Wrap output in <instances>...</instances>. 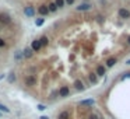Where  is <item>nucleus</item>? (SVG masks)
I'll return each mask as SVG.
<instances>
[{"label":"nucleus","instance_id":"nucleus-1","mask_svg":"<svg viewBox=\"0 0 130 119\" xmlns=\"http://www.w3.org/2000/svg\"><path fill=\"white\" fill-rule=\"evenodd\" d=\"M24 83H25V86H28V87H34L36 84V77L32 76V74H28V76L24 77Z\"/></svg>","mask_w":130,"mask_h":119},{"label":"nucleus","instance_id":"nucleus-2","mask_svg":"<svg viewBox=\"0 0 130 119\" xmlns=\"http://www.w3.org/2000/svg\"><path fill=\"white\" fill-rule=\"evenodd\" d=\"M69 92H70L69 87H67V86H63V87H60V90H59V97L64 98V97H67V95H69Z\"/></svg>","mask_w":130,"mask_h":119},{"label":"nucleus","instance_id":"nucleus-3","mask_svg":"<svg viewBox=\"0 0 130 119\" xmlns=\"http://www.w3.org/2000/svg\"><path fill=\"white\" fill-rule=\"evenodd\" d=\"M0 22H3V24H10V22H11V18H10L7 14H4V13H0Z\"/></svg>","mask_w":130,"mask_h":119},{"label":"nucleus","instance_id":"nucleus-4","mask_svg":"<svg viewBox=\"0 0 130 119\" xmlns=\"http://www.w3.org/2000/svg\"><path fill=\"white\" fill-rule=\"evenodd\" d=\"M42 48L41 46V42H39V39H35V41H32V43H31V49L32 51H35V52H38L39 49Z\"/></svg>","mask_w":130,"mask_h":119},{"label":"nucleus","instance_id":"nucleus-5","mask_svg":"<svg viewBox=\"0 0 130 119\" xmlns=\"http://www.w3.org/2000/svg\"><path fill=\"white\" fill-rule=\"evenodd\" d=\"M119 17H120V18H129V17H130V11H129V10H126V9H120V10H119Z\"/></svg>","mask_w":130,"mask_h":119},{"label":"nucleus","instance_id":"nucleus-6","mask_svg":"<svg viewBox=\"0 0 130 119\" xmlns=\"http://www.w3.org/2000/svg\"><path fill=\"white\" fill-rule=\"evenodd\" d=\"M24 14L28 15V17H32V15L35 14V10H34V7H31V6L25 7V9H24Z\"/></svg>","mask_w":130,"mask_h":119},{"label":"nucleus","instance_id":"nucleus-7","mask_svg":"<svg viewBox=\"0 0 130 119\" xmlns=\"http://www.w3.org/2000/svg\"><path fill=\"white\" fill-rule=\"evenodd\" d=\"M58 119H70V112L69 111H63V112H60Z\"/></svg>","mask_w":130,"mask_h":119},{"label":"nucleus","instance_id":"nucleus-8","mask_svg":"<svg viewBox=\"0 0 130 119\" xmlns=\"http://www.w3.org/2000/svg\"><path fill=\"white\" fill-rule=\"evenodd\" d=\"M95 101L92 100V98H90V100H83L80 101V105H94Z\"/></svg>","mask_w":130,"mask_h":119},{"label":"nucleus","instance_id":"nucleus-9","mask_svg":"<svg viewBox=\"0 0 130 119\" xmlns=\"http://www.w3.org/2000/svg\"><path fill=\"white\" fill-rule=\"evenodd\" d=\"M74 87H76L77 90H84V84H83V81L81 80H76V81H74Z\"/></svg>","mask_w":130,"mask_h":119},{"label":"nucleus","instance_id":"nucleus-10","mask_svg":"<svg viewBox=\"0 0 130 119\" xmlns=\"http://www.w3.org/2000/svg\"><path fill=\"white\" fill-rule=\"evenodd\" d=\"M22 55H24V58H31L32 56V49H30V48H25L24 49V52H22Z\"/></svg>","mask_w":130,"mask_h":119},{"label":"nucleus","instance_id":"nucleus-11","mask_svg":"<svg viewBox=\"0 0 130 119\" xmlns=\"http://www.w3.org/2000/svg\"><path fill=\"white\" fill-rule=\"evenodd\" d=\"M38 11H39V14H42V15H46L49 13V10H48V7L46 6H41L39 9H38Z\"/></svg>","mask_w":130,"mask_h":119},{"label":"nucleus","instance_id":"nucleus-12","mask_svg":"<svg viewBox=\"0 0 130 119\" xmlns=\"http://www.w3.org/2000/svg\"><path fill=\"white\" fill-rule=\"evenodd\" d=\"M97 76H103V74H105V67L103 66H98L97 67Z\"/></svg>","mask_w":130,"mask_h":119},{"label":"nucleus","instance_id":"nucleus-13","mask_svg":"<svg viewBox=\"0 0 130 119\" xmlns=\"http://www.w3.org/2000/svg\"><path fill=\"white\" fill-rule=\"evenodd\" d=\"M90 4H87V3H83V4H80V6L79 7H77V10H80V11H81V10H83V11H84V10H90Z\"/></svg>","mask_w":130,"mask_h":119},{"label":"nucleus","instance_id":"nucleus-14","mask_svg":"<svg viewBox=\"0 0 130 119\" xmlns=\"http://www.w3.org/2000/svg\"><path fill=\"white\" fill-rule=\"evenodd\" d=\"M39 42H41V46H46L49 43V39H48V37H42L39 39Z\"/></svg>","mask_w":130,"mask_h":119},{"label":"nucleus","instance_id":"nucleus-15","mask_svg":"<svg viewBox=\"0 0 130 119\" xmlns=\"http://www.w3.org/2000/svg\"><path fill=\"white\" fill-rule=\"evenodd\" d=\"M115 63H116V59L115 58H111V59H108V60H106V66H108V67H112Z\"/></svg>","mask_w":130,"mask_h":119},{"label":"nucleus","instance_id":"nucleus-16","mask_svg":"<svg viewBox=\"0 0 130 119\" xmlns=\"http://www.w3.org/2000/svg\"><path fill=\"white\" fill-rule=\"evenodd\" d=\"M90 81H91V83H94V84H95V83L98 81V76H97L95 73H91V74H90Z\"/></svg>","mask_w":130,"mask_h":119},{"label":"nucleus","instance_id":"nucleus-17","mask_svg":"<svg viewBox=\"0 0 130 119\" xmlns=\"http://www.w3.org/2000/svg\"><path fill=\"white\" fill-rule=\"evenodd\" d=\"M0 112H6V113H10V108H7L6 105L0 104Z\"/></svg>","mask_w":130,"mask_h":119},{"label":"nucleus","instance_id":"nucleus-18","mask_svg":"<svg viewBox=\"0 0 130 119\" xmlns=\"http://www.w3.org/2000/svg\"><path fill=\"white\" fill-rule=\"evenodd\" d=\"M48 10H49V11H56V10H58V7H56V4H55V3H50L48 6Z\"/></svg>","mask_w":130,"mask_h":119},{"label":"nucleus","instance_id":"nucleus-19","mask_svg":"<svg viewBox=\"0 0 130 119\" xmlns=\"http://www.w3.org/2000/svg\"><path fill=\"white\" fill-rule=\"evenodd\" d=\"M55 4H56V7H59V9H60V7L64 6V0H56V2H55Z\"/></svg>","mask_w":130,"mask_h":119},{"label":"nucleus","instance_id":"nucleus-20","mask_svg":"<svg viewBox=\"0 0 130 119\" xmlns=\"http://www.w3.org/2000/svg\"><path fill=\"white\" fill-rule=\"evenodd\" d=\"M35 24H36V27H41V25L43 24V18H38V20H35Z\"/></svg>","mask_w":130,"mask_h":119},{"label":"nucleus","instance_id":"nucleus-21","mask_svg":"<svg viewBox=\"0 0 130 119\" xmlns=\"http://www.w3.org/2000/svg\"><path fill=\"white\" fill-rule=\"evenodd\" d=\"M38 109H39V111H45L46 107H45V105H42V104H39V105H38Z\"/></svg>","mask_w":130,"mask_h":119},{"label":"nucleus","instance_id":"nucleus-22","mask_svg":"<svg viewBox=\"0 0 130 119\" xmlns=\"http://www.w3.org/2000/svg\"><path fill=\"white\" fill-rule=\"evenodd\" d=\"M64 2H66L67 4H73V3H74V0H64Z\"/></svg>","mask_w":130,"mask_h":119},{"label":"nucleus","instance_id":"nucleus-23","mask_svg":"<svg viewBox=\"0 0 130 119\" xmlns=\"http://www.w3.org/2000/svg\"><path fill=\"white\" fill-rule=\"evenodd\" d=\"M2 46H4V41L0 38V48H2Z\"/></svg>","mask_w":130,"mask_h":119},{"label":"nucleus","instance_id":"nucleus-24","mask_svg":"<svg viewBox=\"0 0 130 119\" xmlns=\"http://www.w3.org/2000/svg\"><path fill=\"white\" fill-rule=\"evenodd\" d=\"M126 77H130V73H126V74H124L123 77H122V80H124V79H126Z\"/></svg>","mask_w":130,"mask_h":119},{"label":"nucleus","instance_id":"nucleus-25","mask_svg":"<svg viewBox=\"0 0 130 119\" xmlns=\"http://www.w3.org/2000/svg\"><path fill=\"white\" fill-rule=\"evenodd\" d=\"M90 119H98L97 115H90Z\"/></svg>","mask_w":130,"mask_h":119},{"label":"nucleus","instance_id":"nucleus-26","mask_svg":"<svg viewBox=\"0 0 130 119\" xmlns=\"http://www.w3.org/2000/svg\"><path fill=\"white\" fill-rule=\"evenodd\" d=\"M39 119H49V118H48V116H41Z\"/></svg>","mask_w":130,"mask_h":119},{"label":"nucleus","instance_id":"nucleus-27","mask_svg":"<svg viewBox=\"0 0 130 119\" xmlns=\"http://www.w3.org/2000/svg\"><path fill=\"white\" fill-rule=\"evenodd\" d=\"M127 43H129V45H130V37L127 38Z\"/></svg>","mask_w":130,"mask_h":119},{"label":"nucleus","instance_id":"nucleus-28","mask_svg":"<svg viewBox=\"0 0 130 119\" xmlns=\"http://www.w3.org/2000/svg\"><path fill=\"white\" fill-rule=\"evenodd\" d=\"M126 64H130V59H129V60H127V62H126Z\"/></svg>","mask_w":130,"mask_h":119},{"label":"nucleus","instance_id":"nucleus-29","mask_svg":"<svg viewBox=\"0 0 130 119\" xmlns=\"http://www.w3.org/2000/svg\"><path fill=\"white\" fill-rule=\"evenodd\" d=\"M0 115H2V113H0Z\"/></svg>","mask_w":130,"mask_h":119}]
</instances>
